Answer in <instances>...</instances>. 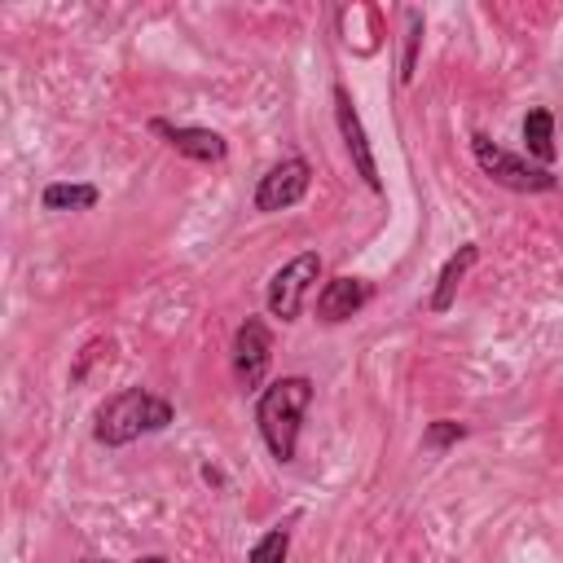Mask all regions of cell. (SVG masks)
<instances>
[{"label":"cell","instance_id":"cell-16","mask_svg":"<svg viewBox=\"0 0 563 563\" xmlns=\"http://www.w3.org/2000/svg\"><path fill=\"white\" fill-rule=\"evenodd\" d=\"M101 352H106V356H110V339H92V343H88V347H84V352H79V361H75V365H70V383H79V378H84V374H88V365H92V361H97V356H101Z\"/></svg>","mask_w":563,"mask_h":563},{"label":"cell","instance_id":"cell-3","mask_svg":"<svg viewBox=\"0 0 563 563\" xmlns=\"http://www.w3.org/2000/svg\"><path fill=\"white\" fill-rule=\"evenodd\" d=\"M471 150H475V163H479L497 185H506V189H515V194H545V189H554V185H559L545 167H532L528 158H519V154H510V150L493 145L484 132H475V136H471Z\"/></svg>","mask_w":563,"mask_h":563},{"label":"cell","instance_id":"cell-5","mask_svg":"<svg viewBox=\"0 0 563 563\" xmlns=\"http://www.w3.org/2000/svg\"><path fill=\"white\" fill-rule=\"evenodd\" d=\"M308 185H312V167L303 158H282V163H273L260 176V185H255V211H286V207H295L308 194Z\"/></svg>","mask_w":563,"mask_h":563},{"label":"cell","instance_id":"cell-8","mask_svg":"<svg viewBox=\"0 0 563 563\" xmlns=\"http://www.w3.org/2000/svg\"><path fill=\"white\" fill-rule=\"evenodd\" d=\"M150 132L163 136L176 154L198 158V163H220L229 154V141L211 128H189V123H167V119H150Z\"/></svg>","mask_w":563,"mask_h":563},{"label":"cell","instance_id":"cell-7","mask_svg":"<svg viewBox=\"0 0 563 563\" xmlns=\"http://www.w3.org/2000/svg\"><path fill=\"white\" fill-rule=\"evenodd\" d=\"M268 356H273V339H268V325L260 317H246L233 334V374L246 391H255L264 383V369H268Z\"/></svg>","mask_w":563,"mask_h":563},{"label":"cell","instance_id":"cell-13","mask_svg":"<svg viewBox=\"0 0 563 563\" xmlns=\"http://www.w3.org/2000/svg\"><path fill=\"white\" fill-rule=\"evenodd\" d=\"M286 550H290V528H273L251 545L246 563H286Z\"/></svg>","mask_w":563,"mask_h":563},{"label":"cell","instance_id":"cell-18","mask_svg":"<svg viewBox=\"0 0 563 563\" xmlns=\"http://www.w3.org/2000/svg\"><path fill=\"white\" fill-rule=\"evenodd\" d=\"M136 563H167L163 554H145V559H136Z\"/></svg>","mask_w":563,"mask_h":563},{"label":"cell","instance_id":"cell-19","mask_svg":"<svg viewBox=\"0 0 563 563\" xmlns=\"http://www.w3.org/2000/svg\"><path fill=\"white\" fill-rule=\"evenodd\" d=\"M84 563H110V559H84Z\"/></svg>","mask_w":563,"mask_h":563},{"label":"cell","instance_id":"cell-9","mask_svg":"<svg viewBox=\"0 0 563 563\" xmlns=\"http://www.w3.org/2000/svg\"><path fill=\"white\" fill-rule=\"evenodd\" d=\"M365 303H369V286L361 277H330L317 295V317L334 325V321H347L352 312H361Z\"/></svg>","mask_w":563,"mask_h":563},{"label":"cell","instance_id":"cell-12","mask_svg":"<svg viewBox=\"0 0 563 563\" xmlns=\"http://www.w3.org/2000/svg\"><path fill=\"white\" fill-rule=\"evenodd\" d=\"M523 145L537 163H554V114L545 106L523 114Z\"/></svg>","mask_w":563,"mask_h":563},{"label":"cell","instance_id":"cell-4","mask_svg":"<svg viewBox=\"0 0 563 563\" xmlns=\"http://www.w3.org/2000/svg\"><path fill=\"white\" fill-rule=\"evenodd\" d=\"M317 277H321V255L317 251H303L290 264H282L268 277V312L282 317V321H295L303 312V299H308Z\"/></svg>","mask_w":563,"mask_h":563},{"label":"cell","instance_id":"cell-14","mask_svg":"<svg viewBox=\"0 0 563 563\" xmlns=\"http://www.w3.org/2000/svg\"><path fill=\"white\" fill-rule=\"evenodd\" d=\"M462 435H466V427H462V422L440 418V422H431V427L422 431V449H449V444H457Z\"/></svg>","mask_w":563,"mask_h":563},{"label":"cell","instance_id":"cell-2","mask_svg":"<svg viewBox=\"0 0 563 563\" xmlns=\"http://www.w3.org/2000/svg\"><path fill=\"white\" fill-rule=\"evenodd\" d=\"M172 422V405L145 387H123L119 396H110L97 418H92V440L106 444V449H119V444H132L141 435H154Z\"/></svg>","mask_w":563,"mask_h":563},{"label":"cell","instance_id":"cell-10","mask_svg":"<svg viewBox=\"0 0 563 563\" xmlns=\"http://www.w3.org/2000/svg\"><path fill=\"white\" fill-rule=\"evenodd\" d=\"M475 242H462L449 260H444V268H440V282H435V290H431V312H449L453 308V299H457V286H462V277H466V268L475 264Z\"/></svg>","mask_w":563,"mask_h":563},{"label":"cell","instance_id":"cell-15","mask_svg":"<svg viewBox=\"0 0 563 563\" xmlns=\"http://www.w3.org/2000/svg\"><path fill=\"white\" fill-rule=\"evenodd\" d=\"M405 18H409V31H405V62H400V79L409 84V79H413V57H418V40H422V13H418V9H409Z\"/></svg>","mask_w":563,"mask_h":563},{"label":"cell","instance_id":"cell-17","mask_svg":"<svg viewBox=\"0 0 563 563\" xmlns=\"http://www.w3.org/2000/svg\"><path fill=\"white\" fill-rule=\"evenodd\" d=\"M202 479H207V484H224V475H220V471H211V466H202Z\"/></svg>","mask_w":563,"mask_h":563},{"label":"cell","instance_id":"cell-11","mask_svg":"<svg viewBox=\"0 0 563 563\" xmlns=\"http://www.w3.org/2000/svg\"><path fill=\"white\" fill-rule=\"evenodd\" d=\"M97 185H88V180H53L44 194H40V202L48 207V211H88V207H97Z\"/></svg>","mask_w":563,"mask_h":563},{"label":"cell","instance_id":"cell-6","mask_svg":"<svg viewBox=\"0 0 563 563\" xmlns=\"http://www.w3.org/2000/svg\"><path fill=\"white\" fill-rule=\"evenodd\" d=\"M334 119H339V132H343V145L352 154V167L356 176L369 185V189H383V176H378V163H374V150H369V136H365V123L347 97L343 84H334Z\"/></svg>","mask_w":563,"mask_h":563},{"label":"cell","instance_id":"cell-1","mask_svg":"<svg viewBox=\"0 0 563 563\" xmlns=\"http://www.w3.org/2000/svg\"><path fill=\"white\" fill-rule=\"evenodd\" d=\"M312 400V383L303 374H290V378H277L260 391L255 400V422H260V435L268 444V453L277 462H295V449H299V422H303V409Z\"/></svg>","mask_w":563,"mask_h":563}]
</instances>
